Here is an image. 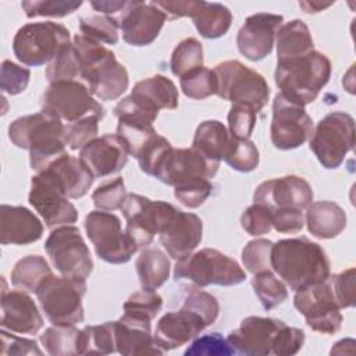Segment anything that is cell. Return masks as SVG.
Segmentation results:
<instances>
[{
  "label": "cell",
  "instance_id": "25",
  "mask_svg": "<svg viewBox=\"0 0 356 356\" xmlns=\"http://www.w3.org/2000/svg\"><path fill=\"white\" fill-rule=\"evenodd\" d=\"M1 289V328L10 332L35 335L43 327V317L33 299L22 289Z\"/></svg>",
  "mask_w": 356,
  "mask_h": 356
},
{
  "label": "cell",
  "instance_id": "39",
  "mask_svg": "<svg viewBox=\"0 0 356 356\" xmlns=\"http://www.w3.org/2000/svg\"><path fill=\"white\" fill-rule=\"evenodd\" d=\"M252 286L266 310H271L284 303L288 298V289L284 281L278 280L271 270L253 274Z\"/></svg>",
  "mask_w": 356,
  "mask_h": 356
},
{
  "label": "cell",
  "instance_id": "3",
  "mask_svg": "<svg viewBox=\"0 0 356 356\" xmlns=\"http://www.w3.org/2000/svg\"><path fill=\"white\" fill-rule=\"evenodd\" d=\"M72 44L79 61V79L95 97L115 100L128 89V72L111 50L83 35H76Z\"/></svg>",
  "mask_w": 356,
  "mask_h": 356
},
{
  "label": "cell",
  "instance_id": "24",
  "mask_svg": "<svg viewBox=\"0 0 356 356\" xmlns=\"http://www.w3.org/2000/svg\"><path fill=\"white\" fill-rule=\"evenodd\" d=\"M206 327L209 325L199 313L182 306L178 312L165 313L157 321L153 339L163 352H167L188 343Z\"/></svg>",
  "mask_w": 356,
  "mask_h": 356
},
{
  "label": "cell",
  "instance_id": "4",
  "mask_svg": "<svg viewBox=\"0 0 356 356\" xmlns=\"http://www.w3.org/2000/svg\"><path fill=\"white\" fill-rule=\"evenodd\" d=\"M331 75L330 58L313 50L300 57L277 61L275 83L280 93L300 106L314 102Z\"/></svg>",
  "mask_w": 356,
  "mask_h": 356
},
{
  "label": "cell",
  "instance_id": "18",
  "mask_svg": "<svg viewBox=\"0 0 356 356\" xmlns=\"http://www.w3.org/2000/svg\"><path fill=\"white\" fill-rule=\"evenodd\" d=\"M203 222L195 213L181 211L171 207L167 213L160 231L159 239L168 256L174 260L188 257L202 242Z\"/></svg>",
  "mask_w": 356,
  "mask_h": 356
},
{
  "label": "cell",
  "instance_id": "21",
  "mask_svg": "<svg viewBox=\"0 0 356 356\" xmlns=\"http://www.w3.org/2000/svg\"><path fill=\"white\" fill-rule=\"evenodd\" d=\"M284 324V321L270 317L249 316L243 318L241 325L228 335L227 341L234 352L239 355H273L275 337Z\"/></svg>",
  "mask_w": 356,
  "mask_h": 356
},
{
  "label": "cell",
  "instance_id": "27",
  "mask_svg": "<svg viewBox=\"0 0 356 356\" xmlns=\"http://www.w3.org/2000/svg\"><path fill=\"white\" fill-rule=\"evenodd\" d=\"M117 352L124 356L163 355L164 352L154 343L150 321L134 318L122 314L115 321Z\"/></svg>",
  "mask_w": 356,
  "mask_h": 356
},
{
  "label": "cell",
  "instance_id": "56",
  "mask_svg": "<svg viewBox=\"0 0 356 356\" xmlns=\"http://www.w3.org/2000/svg\"><path fill=\"white\" fill-rule=\"evenodd\" d=\"M185 355H222V356H228V355H235L234 349L231 348V345L228 343V341L225 338H222L221 334L218 332H211V334H206L203 337L199 338H193V342L191 343V346L185 350Z\"/></svg>",
  "mask_w": 356,
  "mask_h": 356
},
{
  "label": "cell",
  "instance_id": "29",
  "mask_svg": "<svg viewBox=\"0 0 356 356\" xmlns=\"http://www.w3.org/2000/svg\"><path fill=\"white\" fill-rule=\"evenodd\" d=\"M44 170H49L58 178L70 199H79L85 196L95 179L79 157L70 156L68 153L54 160Z\"/></svg>",
  "mask_w": 356,
  "mask_h": 356
},
{
  "label": "cell",
  "instance_id": "13",
  "mask_svg": "<svg viewBox=\"0 0 356 356\" xmlns=\"http://www.w3.org/2000/svg\"><path fill=\"white\" fill-rule=\"evenodd\" d=\"M68 199L61 182L49 170L32 177L28 200L49 228L71 225L78 220V211Z\"/></svg>",
  "mask_w": 356,
  "mask_h": 356
},
{
  "label": "cell",
  "instance_id": "51",
  "mask_svg": "<svg viewBox=\"0 0 356 356\" xmlns=\"http://www.w3.org/2000/svg\"><path fill=\"white\" fill-rule=\"evenodd\" d=\"M211 182L204 178L189 179L174 186L175 197L189 209H196L202 206L204 200L211 195Z\"/></svg>",
  "mask_w": 356,
  "mask_h": 356
},
{
  "label": "cell",
  "instance_id": "44",
  "mask_svg": "<svg viewBox=\"0 0 356 356\" xmlns=\"http://www.w3.org/2000/svg\"><path fill=\"white\" fill-rule=\"evenodd\" d=\"M161 306L163 298L156 291L142 289L127 299L124 303V314L134 318L152 321L161 310Z\"/></svg>",
  "mask_w": 356,
  "mask_h": 356
},
{
  "label": "cell",
  "instance_id": "36",
  "mask_svg": "<svg viewBox=\"0 0 356 356\" xmlns=\"http://www.w3.org/2000/svg\"><path fill=\"white\" fill-rule=\"evenodd\" d=\"M117 352L115 321L86 325L79 331L78 355H108Z\"/></svg>",
  "mask_w": 356,
  "mask_h": 356
},
{
  "label": "cell",
  "instance_id": "11",
  "mask_svg": "<svg viewBox=\"0 0 356 356\" xmlns=\"http://www.w3.org/2000/svg\"><path fill=\"white\" fill-rule=\"evenodd\" d=\"M44 249L56 270L68 278L83 280L93 270L88 245L75 225H61L53 229L44 242Z\"/></svg>",
  "mask_w": 356,
  "mask_h": 356
},
{
  "label": "cell",
  "instance_id": "35",
  "mask_svg": "<svg viewBox=\"0 0 356 356\" xmlns=\"http://www.w3.org/2000/svg\"><path fill=\"white\" fill-rule=\"evenodd\" d=\"M51 275V270L44 257L29 254L18 260L11 271V284L25 292H35L40 284Z\"/></svg>",
  "mask_w": 356,
  "mask_h": 356
},
{
  "label": "cell",
  "instance_id": "37",
  "mask_svg": "<svg viewBox=\"0 0 356 356\" xmlns=\"http://www.w3.org/2000/svg\"><path fill=\"white\" fill-rule=\"evenodd\" d=\"M79 331L74 325H53L44 330L40 342L51 356H74L78 355Z\"/></svg>",
  "mask_w": 356,
  "mask_h": 356
},
{
  "label": "cell",
  "instance_id": "30",
  "mask_svg": "<svg viewBox=\"0 0 356 356\" xmlns=\"http://www.w3.org/2000/svg\"><path fill=\"white\" fill-rule=\"evenodd\" d=\"M275 44L277 61L306 56L314 50L312 33L300 19L282 24L275 33Z\"/></svg>",
  "mask_w": 356,
  "mask_h": 356
},
{
  "label": "cell",
  "instance_id": "17",
  "mask_svg": "<svg viewBox=\"0 0 356 356\" xmlns=\"http://www.w3.org/2000/svg\"><path fill=\"white\" fill-rule=\"evenodd\" d=\"M218 167L220 161L204 157L193 147L174 149L171 146L157 163L153 177L163 184L175 186L195 178L210 179L217 174Z\"/></svg>",
  "mask_w": 356,
  "mask_h": 356
},
{
  "label": "cell",
  "instance_id": "33",
  "mask_svg": "<svg viewBox=\"0 0 356 356\" xmlns=\"http://www.w3.org/2000/svg\"><path fill=\"white\" fill-rule=\"evenodd\" d=\"M231 134L217 120L203 121L195 132L192 147L213 161H221Z\"/></svg>",
  "mask_w": 356,
  "mask_h": 356
},
{
  "label": "cell",
  "instance_id": "62",
  "mask_svg": "<svg viewBox=\"0 0 356 356\" xmlns=\"http://www.w3.org/2000/svg\"><path fill=\"white\" fill-rule=\"evenodd\" d=\"M90 6L102 13L103 15H110L111 14H117V13H122L124 8L128 6V1H122V0H106V1H90Z\"/></svg>",
  "mask_w": 356,
  "mask_h": 356
},
{
  "label": "cell",
  "instance_id": "60",
  "mask_svg": "<svg viewBox=\"0 0 356 356\" xmlns=\"http://www.w3.org/2000/svg\"><path fill=\"white\" fill-rule=\"evenodd\" d=\"M273 214V228L281 234H296L305 225L303 210L299 209H285L271 211Z\"/></svg>",
  "mask_w": 356,
  "mask_h": 356
},
{
  "label": "cell",
  "instance_id": "46",
  "mask_svg": "<svg viewBox=\"0 0 356 356\" xmlns=\"http://www.w3.org/2000/svg\"><path fill=\"white\" fill-rule=\"evenodd\" d=\"M99 121L100 118L96 115H89L74 122H67L64 125L63 139L65 145L71 150H81L99 134Z\"/></svg>",
  "mask_w": 356,
  "mask_h": 356
},
{
  "label": "cell",
  "instance_id": "57",
  "mask_svg": "<svg viewBox=\"0 0 356 356\" xmlns=\"http://www.w3.org/2000/svg\"><path fill=\"white\" fill-rule=\"evenodd\" d=\"M355 274L356 270L350 267L337 275H330V285L341 309L355 306Z\"/></svg>",
  "mask_w": 356,
  "mask_h": 356
},
{
  "label": "cell",
  "instance_id": "19",
  "mask_svg": "<svg viewBox=\"0 0 356 356\" xmlns=\"http://www.w3.org/2000/svg\"><path fill=\"white\" fill-rule=\"evenodd\" d=\"M253 200L271 211L285 209L303 210L313 202V189L305 178L285 175L261 182L253 193Z\"/></svg>",
  "mask_w": 356,
  "mask_h": 356
},
{
  "label": "cell",
  "instance_id": "32",
  "mask_svg": "<svg viewBox=\"0 0 356 356\" xmlns=\"http://www.w3.org/2000/svg\"><path fill=\"white\" fill-rule=\"evenodd\" d=\"M142 289L156 291L170 277L171 263L167 254L159 248H145L135 261Z\"/></svg>",
  "mask_w": 356,
  "mask_h": 356
},
{
  "label": "cell",
  "instance_id": "54",
  "mask_svg": "<svg viewBox=\"0 0 356 356\" xmlns=\"http://www.w3.org/2000/svg\"><path fill=\"white\" fill-rule=\"evenodd\" d=\"M257 113L248 106L232 104L228 113V132L239 139H249L256 125Z\"/></svg>",
  "mask_w": 356,
  "mask_h": 356
},
{
  "label": "cell",
  "instance_id": "28",
  "mask_svg": "<svg viewBox=\"0 0 356 356\" xmlns=\"http://www.w3.org/2000/svg\"><path fill=\"white\" fill-rule=\"evenodd\" d=\"M305 222L309 232L318 239L338 236L346 227V214L334 202H312L306 207Z\"/></svg>",
  "mask_w": 356,
  "mask_h": 356
},
{
  "label": "cell",
  "instance_id": "55",
  "mask_svg": "<svg viewBox=\"0 0 356 356\" xmlns=\"http://www.w3.org/2000/svg\"><path fill=\"white\" fill-rule=\"evenodd\" d=\"M170 147H171V143L164 136H161L159 134L153 135L145 143V146L140 149V152L136 157L139 161L140 170L147 175H153L157 163L160 161V159L164 156V153Z\"/></svg>",
  "mask_w": 356,
  "mask_h": 356
},
{
  "label": "cell",
  "instance_id": "9",
  "mask_svg": "<svg viewBox=\"0 0 356 356\" xmlns=\"http://www.w3.org/2000/svg\"><path fill=\"white\" fill-rule=\"evenodd\" d=\"M355 120L345 111H332L320 120L310 138V150L323 167L338 168L353 150Z\"/></svg>",
  "mask_w": 356,
  "mask_h": 356
},
{
  "label": "cell",
  "instance_id": "61",
  "mask_svg": "<svg viewBox=\"0 0 356 356\" xmlns=\"http://www.w3.org/2000/svg\"><path fill=\"white\" fill-rule=\"evenodd\" d=\"M157 8H160L167 18L175 19L181 17H191L197 11L202 0H178V1H152Z\"/></svg>",
  "mask_w": 356,
  "mask_h": 356
},
{
  "label": "cell",
  "instance_id": "42",
  "mask_svg": "<svg viewBox=\"0 0 356 356\" xmlns=\"http://www.w3.org/2000/svg\"><path fill=\"white\" fill-rule=\"evenodd\" d=\"M114 114L118 121L122 122L153 127V122L159 115V110L153 108L142 99L129 95L117 103V106L114 107Z\"/></svg>",
  "mask_w": 356,
  "mask_h": 356
},
{
  "label": "cell",
  "instance_id": "22",
  "mask_svg": "<svg viewBox=\"0 0 356 356\" xmlns=\"http://www.w3.org/2000/svg\"><path fill=\"white\" fill-rule=\"evenodd\" d=\"M282 22V15L268 13H257L248 17L236 35L239 53L250 61L267 57L273 50L275 33Z\"/></svg>",
  "mask_w": 356,
  "mask_h": 356
},
{
  "label": "cell",
  "instance_id": "20",
  "mask_svg": "<svg viewBox=\"0 0 356 356\" xmlns=\"http://www.w3.org/2000/svg\"><path fill=\"white\" fill-rule=\"evenodd\" d=\"M165 14L152 1H128V6L117 18L122 39L131 46H147L156 40Z\"/></svg>",
  "mask_w": 356,
  "mask_h": 356
},
{
  "label": "cell",
  "instance_id": "53",
  "mask_svg": "<svg viewBox=\"0 0 356 356\" xmlns=\"http://www.w3.org/2000/svg\"><path fill=\"white\" fill-rule=\"evenodd\" d=\"M31 78V71L26 67H21L10 60L1 63V75H0V89L3 93L18 95L22 93Z\"/></svg>",
  "mask_w": 356,
  "mask_h": 356
},
{
  "label": "cell",
  "instance_id": "5",
  "mask_svg": "<svg viewBox=\"0 0 356 356\" xmlns=\"http://www.w3.org/2000/svg\"><path fill=\"white\" fill-rule=\"evenodd\" d=\"M217 96L232 104L252 107L259 113L270 97L266 78L238 60H227L214 67Z\"/></svg>",
  "mask_w": 356,
  "mask_h": 356
},
{
  "label": "cell",
  "instance_id": "15",
  "mask_svg": "<svg viewBox=\"0 0 356 356\" xmlns=\"http://www.w3.org/2000/svg\"><path fill=\"white\" fill-rule=\"evenodd\" d=\"M312 117L305 106L291 102L284 95L277 93L273 100V118L270 136L274 147L291 150L302 146L313 135Z\"/></svg>",
  "mask_w": 356,
  "mask_h": 356
},
{
  "label": "cell",
  "instance_id": "6",
  "mask_svg": "<svg viewBox=\"0 0 356 356\" xmlns=\"http://www.w3.org/2000/svg\"><path fill=\"white\" fill-rule=\"evenodd\" d=\"M175 280H189L200 288L209 285L232 286L243 282L246 274L242 267L217 249L204 248L178 260L174 267Z\"/></svg>",
  "mask_w": 356,
  "mask_h": 356
},
{
  "label": "cell",
  "instance_id": "40",
  "mask_svg": "<svg viewBox=\"0 0 356 356\" xmlns=\"http://www.w3.org/2000/svg\"><path fill=\"white\" fill-rule=\"evenodd\" d=\"M181 89L185 96L196 100L207 99L217 93V78L213 70L197 67L186 72L179 79Z\"/></svg>",
  "mask_w": 356,
  "mask_h": 356
},
{
  "label": "cell",
  "instance_id": "10",
  "mask_svg": "<svg viewBox=\"0 0 356 356\" xmlns=\"http://www.w3.org/2000/svg\"><path fill=\"white\" fill-rule=\"evenodd\" d=\"M83 225L96 254L107 263H127L139 249L135 241L122 231L120 218L111 211H90L86 214Z\"/></svg>",
  "mask_w": 356,
  "mask_h": 356
},
{
  "label": "cell",
  "instance_id": "49",
  "mask_svg": "<svg viewBox=\"0 0 356 356\" xmlns=\"http://www.w3.org/2000/svg\"><path fill=\"white\" fill-rule=\"evenodd\" d=\"M127 195L128 193L125 191L124 179L121 177H117L113 181H108L99 186L92 193V200L97 210L114 211L117 209H121Z\"/></svg>",
  "mask_w": 356,
  "mask_h": 356
},
{
  "label": "cell",
  "instance_id": "12",
  "mask_svg": "<svg viewBox=\"0 0 356 356\" xmlns=\"http://www.w3.org/2000/svg\"><path fill=\"white\" fill-rule=\"evenodd\" d=\"M42 110L67 122H74L89 115H96L100 120L104 117V107L81 81L50 83L42 96Z\"/></svg>",
  "mask_w": 356,
  "mask_h": 356
},
{
  "label": "cell",
  "instance_id": "16",
  "mask_svg": "<svg viewBox=\"0 0 356 356\" xmlns=\"http://www.w3.org/2000/svg\"><path fill=\"white\" fill-rule=\"evenodd\" d=\"M171 207L172 204L167 202H153L136 193L127 195L120 210L127 221L125 232L135 241L138 248H147L153 242Z\"/></svg>",
  "mask_w": 356,
  "mask_h": 356
},
{
  "label": "cell",
  "instance_id": "47",
  "mask_svg": "<svg viewBox=\"0 0 356 356\" xmlns=\"http://www.w3.org/2000/svg\"><path fill=\"white\" fill-rule=\"evenodd\" d=\"M82 6V1L71 0H25L21 7L28 18L35 17H56L61 18L72 14Z\"/></svg>",
  "mask_w": 356,
  "mask_h": 356
},
{
  "label": "cell",
  "instance_id": "14",
  "mask_svg": "<svg viewBox=\"0 0 356 356\" xmlns=\"http://www.w3.org/2000/svg\"><path fill=\"white\" fill-rule=\"evenodd\" d=\"M293 305L313 331L335 334L341 328L343 317L328 280L296 291Z\"/></svg>",
  "mask_w": 356,
  "mask_h": 356
},
{
  "label": "cell",
  "instance_id": "7",
  "mask_svg": "<svg viewBox=\"0 0 356 356\" xmlns=\"http://www.w3.org/2000/svg\"><path fill=\"white\" fill-rule=\"evenodd\" d=\"M70 31L57 22H32L21 26L13 39L18 61L29 67L51 63L70 44Z\"/></svg>",
  "mask_w": 356,
  "mask_h": 356
},
{
  "label": "cell",
  "instance_id": "2",
  "mask_svg": "<svg viewBox=\"0 0 356 356\" xmlns=\"http://www.w3.org/2000/svg\"><path fill=\"white\" fill-rule=\"evenodd\" d=\"M63 134V121L44 110L19 117L8 127L10 140L17 147L29 150L31 168L36 172L43 171L67 153Z\"/></svg>",
  "mask_w": 356,
  "mask_h": 356
},
{
  "label": "cell",
  "instance_id": "59",
  "mask_svg": "<svg viewBox=\"0 0 356 356\" xmlns=\"http://www.w3.org/2000/svg\"><path fill=\"white\" fill-rule=\"evenodd\" d=\"M1 338V355L11 356V355H42L43 352L39 349L35 339H28L24 337H18L14 334H8L7 330L0 331Z\"/></svg>",
  "mask_w": 356,
  "mask_h": 356
},
{
  "label": "cell",
  "instance_id": "26",
  "mask_svg": "<svg viewBox=\"0 0 356 356\" xmlns=\"http://www.w3.org/2000/svg\"><path fill=\"white\" fill-rule=\"evenodd\" d=\"M42 221L24 206H0V243L29 245L42 238Z\"/></svg>",
  "mask_w": 356,
  "mask_h": 356
},
{
  "label": "cell",
  "instance_id": "34",
  "mask_svg": "<svg viewBox=\"0 0 356 356\" xmlns=\"http://www.w3.org/2000/svg\"><path fill=\"white\" fill-rule=\"evenodd\" d=\"M197 32L206 39H217L224 36L232 22V14L228 7L221 3L202 1L197 11L192 15Z\"/></svg>",
  "mask_w": 356,
  "mask_h": 356
},
{
  "label": "cell",
  "instance_id": "63",
  "mask_svg": "<svg viewBox=\"0 0 356 356\" xmlns=\"http://www.w3.org/2000/svg\"><path fill=\"white\" fill-rule=\"evenodd\" d=\"M299 6L303 8L305 13L307 14H314V13H320L324 8H328L332 6V3H320V1H300Z\"/></svg>",
  "mask_w": 356,
  "mask_h": 356
},
{
  "label": "cell",
  "instance_id": "31",
  "mask_svg": "<svg viewBox=\"0 0 356 356\" xmlns=\"http://www.w3.org/2000/svg\"><path fill=\"white\" fill-rule=\"evenodd\" d=\"M131 95L142 99L159 111L178 107V89L175 83L164 75H154L136 82Z\"/></svg>",
  "mask_w": 356,
  "mask_h": 356
},
{
  "label": "cell",
  "instance_id": "58",
  "mask_svg": "<svg viewBox=\"0 0 356 356\" xmlns=\"http://www.w3.org/2000/svg\"><path fill=\"white\" fill-rule=\"evenodd\" d=\"M305 343V332L295 327H288L284 324L278 331L274 345L273 355L275 356H291L298 353Z\"/></svg>",
  "mask_w": 356,
  "mask_h": 356
},
{
  "label": "cell",
  "instance_id": "50",
  "mask_svg": "<svg viewBox=\"0 0 356 356\" xmlns=\"http://www.w3.org/2000/svg\"><path fill=\"white\" fill-rule=\"evenodd\" d=\"M182 306H186L193 312L199 313L204 318L207 325H211L217 320L220 312L218 300L216 299V296L202 291L200 286H189L186 289Z\"/></svg>",
  "mask_w": 356,
  "mask_h": 356
},
{
  "label": "cell",
  "instance_id": "48",
  "mask_svg": "<svg viewBox=\"0 0 356 356\" xmlns=\"http://www.w3.org/2000/svg\"><path fill=\"white\" fill-rule=\"evenodd\" d=\"M273 245L274 243L270 239L263 238L248 242V245H245V248L242 249L243 267L252 274L271 270Z\"/></svg>",
  "mask_w": 356,
  "mask_h": 356
},
{
  "label": "cell",
  "instance_id": "23",
  "mask_svg": "<svg viewBox=\"0 0 356 356\" xmlns=\"http://www.w3.org/2000/svg\"><path fill=\"white\" fill-rule=\"evenodd\" d=\"M128 147L117 134L95 138L81 149L79 160L93 178H104L120 172L128 161Z\"/></svg>",
  "mask_w": 356,
  "mask_h": 356
},
{
  "label": "cell",
  "instance_id": "52",
  "mask_svg": "<svg viewBox=\"0 0 356 356\" xmlns=\"http://www.w3.org/2000/svg\"><path fill=\"white\" fill-rule=\"evenodd\" d=\"M242 228L253 236H260L268 234L273 228V214L271 210L263 204L253 203L249 206L241 217Z\"/></svg>",
  "mask_w": 356,
  "mask_h": 356
},
{
  "label": "cell",
  "instance_id": "41",
  "mask_svg": "<svg viewBox=\"0 0 356 356\" xmlns=\"http://www.w3.org/2000/svg\"><path fill=\"white\" fill-rule=\"evenodd\" d=\"M202 65H203V47L197 39L186 38L175 46L170 60V68L175 76L181 78L191 70Z\"/></svg>",
  "mask_w": 356,
  "mask_h": 356
},
{
  "label": "cell",
  "instance_id": "45",
  "mask_svg": "<svg viewBox=\"0 0 356 356\" xmlns=\"http://www.w3.org/2000/svg\"><path fill=\"white\" fill-rule=\"evenodd\" d=\"M46 78L50 83L79 79V61L72 43L64 47L58 56L49 63L46 68Z\"/></svg>",
  "mask_w": 356,
  "mask_h": 356
},
{
  "label": "cell",
  "instance_id": "43",
  "mask_svg": "<svg viewBox=\"0 0 356 356\" xmlns=\"http://www.w3.org/2000/svg\"><path fill=\"white\" fill-rule=\"evenodd\" d=\"M81 35L107 44H115L118 42V22L117 18L110 15H90L81 18L79 21Z\"/></svg>",
  "mask_w": 356,
  "mask_h": 356
},
{
  "label": "cell",
  "instance_id": "38",
  "mask_svg": "<svg viewBox=\"0 0 356 356\" xmlns=\"http://www.w3.org/2000/svg\"><path fill=\"white\" fill-rule=\"evenodd\" d=\"M222 160L235 171L250 172L259 165V150L250 139L229 136Z\"/></svg>",
  "mask_w": 356,
  "mask_h": 356
},
{
  "label": "cell",
  "instance_id": "1",
  "mask_svg": "<svg viewBox=\"0 0 356 356\" xmlns=\"http://www.w3.org/2000/svg\"><path fill=\"white\" fill-rule=\"evenodd\" d=\"M325 250L307 238L281 239L271 249V268L293 292L330 278Z\"/></svg>",
  "mask_w": 356,
  "mask_h": 356
},
{
  "label": "cell",
  "instance_id": "8",
  "mask_svg": "<svg viewBox=\"0 0 356 356\" xmlns=\"http://www.w3.org/2000/svg\"><path fill=\"white\" fill-rule=\"evenodd\" d=\"M86 282L68 277H47L36 291L42 312L53 325H75L83 321L82 298Z\"/></svg>",
  "mask_w": 356,
  "mask_h": 356
}]
</instances>
